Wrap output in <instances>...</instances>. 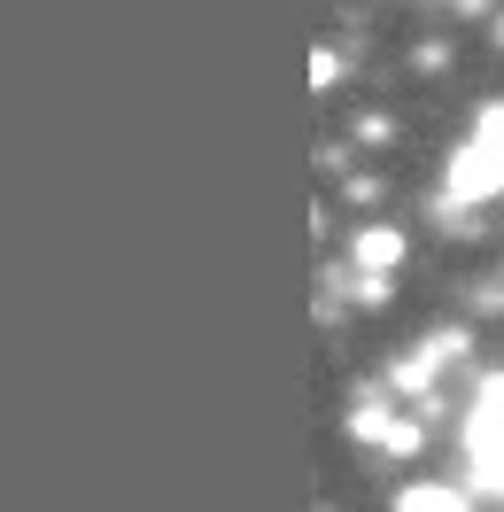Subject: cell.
<instances>
[{
  "label": "cell",
  "mask_w": 504,
  "mask_h": 512,
  "mask_svg": "<svg viewBox=\"0 0 504 512\" xmlns=\"http://www.w3.org/2000/svg\"><path fill=\"white\" fill-rule=\"evenodd\" d=\"M489 194H504V101L481 109L473 140L450 163V202H489Z\"/></svg>",
  "instance_id": "cell-1"
},
{
  "label": "cell",
  "mask_w": 504,
  "mask_h": 512,
  "mask_svg": "<svg viewBox=\"0 0 504 512\" xmlns=\"http://www.w3.org/2000/svg\"><path fill=\"white\" fill-rule=\"evenodd\" d=\"M349 427H357L365 443L396 450V458H411V450H419V419H396L388 404H357V412H349Z\"/></svg>",
  "instance_id": "cell-2"
},
{
  "label": "cell",
  "mask_w": 504,
  "mask_h": 512,
  "mask_svg": "<svg viewBox=\"0 0 504 512\" xmlns=\"http://www.w3.org/2000/svg\"><path fill=\"white\" fill-rule=\"evenodd\" d=\"M357 264H365V272H388V264H404V233H396V225H373V233H357Z\"/></svg>",
  "instance_id": "cell-3"
},
{
  "label": "cell",
  "mask_w": 504,
  "mask_h": 512,
  "mask_svg": "<svg viewBox=\"0 0 504 512\" xmlns=\"http://www.w3.org/2000/svg\"><path fill=\"white\" fill-rule=\"evenodd\" d=\"M404 505H466V489H435V481H419V489H404Z\"/></svg>",
  "instance_id": "cell-4"
},
{
  "label": "cell",
  "mask_w": 504,
  "mask_h": 512,
  "mask_svg": "<svg viewBox=\"0 0 504 512\" xmlns=\"http://www.w3.org/2000/svg\"><path fill=\"white\" fill-rule=\"evenodd\" d=\"M497 47H504V24H497Z\"/></svg>",
  "instance_id": "cell-5"
}]
</instances>
